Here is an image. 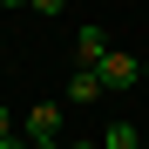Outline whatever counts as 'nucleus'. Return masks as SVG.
Listing matches in <instances>:
<instances>
[{
    "mask_svg": "<svg viewBox=\"0 0 149 149\" xmlns=\"http://www.w3.org/2000/svg\"><path fill=\"white\" fill-rule=\"evenodd\" d=\"M0 7H27V0H0Z\"/></svg>",
    "mask_w": 149,
    "mask_h": 149,
    "instance_id": "10",
    "label": "nucleus"
},
{
    "mask_svg": "<svg viewBox=\"0 0 149 149\" xmlns=\"http://www.w3.org/2000/svg\"><path fill=\"white\" fill-rule=\"evenodd\" d=\"M102 54H109V34L95 27V20H88V27H74V61H81V68H95Z\"/></svg>",
    "mask_w": 149,
    "mask_h": 149,
    "instance_id": "3",
    "label": "nucleus"
},
{
    "mask_svg": "<svg viewBox=\"0 0 149 149\" xmlns=\"http://www.w3.org/2000/svg\"><path fill=\"white\" fill-rule=\"evenodd\" d=\"M102 149H142V136H136V122H109V129H102Z\"/></svg>",
    "mask_w": 149,
    "mask_h": 149,
    "instance_id": "5",
    "label": "nucleus"
},
{
    "mask_svg": "<svg viewBox=\"0 0 149 149\" xmlns=\"http://www.w3.org/2000/svg\"><path fill=\"white\" fill-rule=\"evenodd\" d=\"M34 149H68V142L61 136H34Z\"/></svg>",
    "mask_w": 149,
    "mask_h": 149,
    "instance_id": "9",
    "label": "nucleus"
},
{
    "mask_svg": "<svg viewBox=\"0 0 149 149\" xmlns=\"http://www.w3.org/2000/svg\"><path fill=\"white\" fill-rule=\"evenodd\" d=\"M27 7H34V14H41V20H54V14H61V7H68V0H27Z\"/></svg>",
    "mask_w": 149,
    "mask_h": 149,
    "instance_id": "6",
    "label": "nucleus"
},
{
    "mask_svg": "<svg viewBox=\"0 0 149 149\" xmlns=\"http://www.w3.org/2000/svg\"><path fill=\"white\" fill-rule=\"evenodd\" d=\"M20 136H27V142H34V136H61V109H54V102H34L27 115H20Z\"/></svg>",
    "mask_w": 149,
    "mask_h": 149,
    "instance_id": "2",
    "label": "nucleus"
},
{
    "mask_svg": "<svg viewBox=\"0 0 149 149\" xmlns=\"http://www.w3.org/2000/svg\"><path fill=\"white\" fill-rule=\"evenodd\" d=\"M142 81H149V61H142Z\"/></svg>",
    "mask_w": 149,
    "mask_h": 149,
    "instance_id": "11",
    "label": "nucleus"
},
{
    "mask_svg": "<svg viewBox=\"0 0 149 149\" xmlns=\"http://www.w3.org/2000/svg\"><path fill=\"white\" fill-rule=\"evenodd\" d=\"M14 136V109H0V142H7Z\"/></svg>",
    "mask_w": 149,
    "mask_h": 149,
    "instance_id": "7",
    "label": "nucleus"
},
{
    "mask_svg": "<svg viewBox=\"0 0 149 149\" xmlns=\"http://www.w3.org/2000/svg\"><path fill=\"white\" fill-rule=\"evenodd\" d=\"M102 95H109V88H102V74H95V68H74V81H68V102H74V109L102 102Z\"/></svg>",
    "mask_w": 149,
    "mask_h": 149,
    "instance_id": "4",
    "label": "nucleus"
},
{
    "mask_svg": "<svg viewBox=\"0 0 149 149\" xmlns=\"http://www.w3.org/2000/svg\"><path fill=\"white\" fill-rule=\"evenodd\" d=\"M0 149H34V142H27V136H20V129H14V136H7V142H0Z\"/></svg>",
    "mask_w": 149,
    "mask_h": 149,
    "instance_id": "8",
    "label": "nucleus"
},
{
    "mask_svg": "<svg viewBox=\"0 0 149 149\" xmlns=\"http://www.w3.org/2000/svg\"><path fill=\"white\" fill-rule=\"evenodd\" d=\"M95 74H102V88H109V95H129V88L142 81V61H136V54H115V47H109V54L95 61Z\"/></svg>",
    "mask_w": 149,
    "mask_h": 149,
    "instance_id": "1",
    "label": "nucleus"
}]
</instances>
